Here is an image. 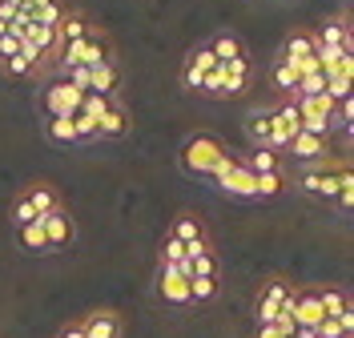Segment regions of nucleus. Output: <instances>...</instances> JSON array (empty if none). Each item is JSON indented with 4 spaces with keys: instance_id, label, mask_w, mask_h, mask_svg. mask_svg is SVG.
Wrapping results in <instances>:
<instances>
[{
    "instance_id": "obj_23",
    "label": "nucleus",
    "mask_w": 354,
    "mask_h": 338,
    "mask_svg": "<svg viewBox=\"0 0 354 338\" xmlns=\"http://www.w3.org/2000/svg\"><path fill=\"white\" fill-rule=\"evenodd\" d=\"M21 198L28 202V209H32L37 218H44V214H53V209H61V198H57V189H53L48 181H41V185H32V189H24Z\"/></svg>"
},
{
    "instance_id": "obj_15",
    "label": "nucleus",
    "mask_w": 354,
    "mask_h": 338,
    "mask_svg": "<svg viewBox=\"0 0 354 338\" xmlns=\"http://www.w3.org/2000/svg\"><path fill=\"white\" fill-rule=\"evenodd\" d=\"M88 24H93V21H88L85 12H77V8H65V17L53 24V41H57V53H61V48H68L73 41H81V37L88 32Z\"/></svg>"
},
{
    "instance_id": "obj_20",
    "label": "nucleus",
    "mask_w": 354,
    "mask_h": 338,
    "mask_svg": "<svg viewBox=\"0 0 354 338\" xmlns=\"http://www.w3.org/2000/svg\"><path fill=\"white\" fill-rule=\"evenodd\" d=\"M205 45H209V53H214L218 61H245V57H250V48H245V41L238 32H214Z\"/></svg>"
},
{
    "instance_id": "obj_7",
    "label": "nucleus",
    "mask_w": 354,
    "mask_h": 338,
    "mask_svg": "<svg viewBox=\"0 0 354 338\" xmlns=\"http://www.w3.org/2000/svg\"><path fill=\"white\" fill-rule=\"evenodd\" d=\"M294 314V286L286 278H270L258 294V322H278V318H290Z\"/></svg>"
},
{
    "instance_id": "obj_28",
    "label": "nucleus",
    "mask_w": 354,
    "mask_h": 338,
    "mask_svg": "<svg viewBox=\"0 0 354 338\" xmlns=\"http://www.w3.org/2000/svg\"><path fill=\"white\" fill-rule=\"evenodd\" d=\"M169 234H174L177 242H185V246H189V242H209V238H205V225H201L194 214H181V218H174Z\"/></svg>"
},
{
    "instance_id": "obj_29",
    "label": "nucleus",
    "mask_w": 354,
    "mask_h": 338,
    "mask_svg": "<svg viewBox=\"0 0 354 338\" xmlns=\"http://www.w3.org/2000/svg\"><path fill=\"white\" fill-rule=\"evenodd\" d=\"M245 137H250L254 145H266V137H270V109L250 113V121H245Z\"/></svg>"
},
{
    "instance_id": "obj_10",
    "label": "nucleus",
    "mask_w": 354,
    "mask_h": 338,
    "mask_svg": "<svg viewBox=\"0 0 354 338\" xmlns=\"http://www.w3.org/2000/svg\"><path fill=\"white\" fill-rule=\"evenodd\" d=\"M81 101H85V89L68 85L65 77L53 81V85L44 89V97H41V105H44L48 117H73V113H81Z\"/></svg>"
},
{
    "instance_id": "obj_11",
    "label": "nucleus",
    "mask_w": 354,
    "mask_h": 338,
    "mask_svg": "<svg viewBox=\"0 0 354 338\" xmlns=\"http://www.w3.org/2000/svg\"><path fill=\"white\" fill-rule=\"evenodd\" d=\"M218 65V57L209 53V45H194L189 48V57L181 61V89H189V93H201V81L209 77V68Z\"/></svg>"
},
{
    "instance_id": "obj_6",
    "label": "nucleus",
    "mask_w": 354,
    "mask_h": 338,
    "mask_svg": "<svg viewBox=\"0 0 354 338\" xmlns=\"http://www.w3.org/2000/svg\"><path fill=\"white\" fill-rule=\"evenodd\" d=\"M294 109H298V121L306 133H334V113H338V101L330 93H314V97H294Z\"/></svg>"
},
{
    "instance_id": "obj_13",
    "label": "nucleus",
    "mask_w": 354,
    "mask_h": 338,
    "mask_svg": "<svg viewBox=\"0 0 354 338\" xmlns=\"http://www.w3.org/2000/svg\"><path fill=\"white\" fill-rule=\"evenodd\" d=\"M157 290L165 302H174V306H189V278L177 270V266H161L157 270Z\"/></svg>"
},
{
    "instance_id": "obj_31",
    "label": "nucleus",
    "mask_w": 354,
    "mask_h": 338,
    "mask_svg": "<svg viewBox=\"0 0 354 338\" xmlns=\"http://www.w3.org/2000/svg\"><path fill=\"white\" fill-rule=\"evenodd\" d=\"M286 173L282 169H274V173H258V198H278L282 189H286Z\"/></svg>"
},
{
    "instance_id": "obj_33",
    "label": "nucleus",
    "mask_w": 354,
    "mask_h": 338,
    "mask_svg": "<svg viewBox=\"0 0 354 338\" xmlns=\"http://www.w3.org/2000/svg\"><path fill=\"white\" fill-rule=\"evenodd\" d=\"M218 294V278H189V302H209Z\"/></svg>"
},
{
    "instance_id": "obj_32",
    "label": "nucleus",
    "mask_w": 354,
    "mask_h": 338,
    "mask_svg": "<svg viewBox=\"0 0 354 338\" xmlns=\"http://www.w3.org/2000/svg\"><path fill=\"white\" fill-rule=\"evenodd\" d=\"M185 262V242H177L174 234H165L161 242V266H181Z\"/></svg>"
},
{
    "instance_id": "obj_8",
    "label": "nucleus",
    "mask_w": 354,
    "mask_h": 338,
    "mask_svg": "<svg viewBox=\"0 0 354 338\" xmlns=\"http://www.w3.org/2000/svg\"><path fill=\"white\" fill-rule=\"evenodd\" d=\"M209 178L218 181V189H221V194H230V198H258V178H254L250 169H242L234 153L221 161Z\"/></svg>"
},
{
    "instance_id": "obj_18",
    "label": "nucleus",
    "mask_w": 354,
    "mask_h": 338,
    "mask_svg": "<svg viewBox=\"0 0 354 338\" xmlns=\"http://www.w3.org/2000/svg\"><path fill=\"white\" fill-rule=\"evenodd\" d=\"M129 129H133V121H129V109L113 101L109 109L101 113V121H97V141H117V137H125Z\"/></svg>"
},
{
    "instance_id": "obj_40",
    "label": "nucleus",
    "mask_w": 354,
    "mask_h": 338,
    "mask_svg": "<svg viewBox=\"0 0 354 338\" xmlns=\"http://www.w3.org/2000/svg\"><path fill=\"white\" fill-rule=\"evenodd\" d=\"M290 338H318V335H314V330H302V326H298V330H294Z\"/></svg>"
},
{
    "instance_id": "obj_38",
    "label": "nucleus",
    "mask_w": 354,
    "mask_h": 338,
    "mask_svg": "<svg viewBox=\"0 0 354 338\" xmlns=\"http://www.w3.org/2000/svg\"><path fill=\"white\" fill-rule=\"evenodd\" d=\"M334 202L342 205V209H351V202H354V181H346V185L338 189V198H334Z\"/></svg>"
},
{
    "instance_id": "obj_36",
    "label": "nucleus",
    "mask_w": 354,
    "mask_h": 338,
    "mask_svg": "<svg viewBox=\"0 0 354 338\" xmlns=\"http://www.w3.org/2000/svg\"><path fill=\"white\" fill-rule=\"evenodd\" d=\"M12 57H21V37H12V32H4V37H0V68L8 65Z\"/></svg>"
},
{
    "instance_id": "obj_37",
    "label": "nucleus",
    "mask_w": 354,
    "mask_h": 338,
    "mask_svg": "<svg viewBox=\"0 0 354 338\" xmlns=\"http://www.w3.org/2000/svg\"><path fill=\"white\" fill-rule=\"evenodd\" d=\"M0 17L12 24L17 17H21V0H0Z\"/></svg>"
},
{
    "instance_id": "obj_25",
    "label": "nucleus",
    "mask_w": 354,
    "mask_h": 338,
    "mask_svg": "<svg viewBox=\"0 0 354 338\" xmlns=\"http://www.w3.org/2000/svg\"><path fill=\"white\" fill-rule=\"evenodd\" d=\"M270 81H274V89L282 93L286 101H294V97H298V68L286 65L282 57H278V61L270 65Z\"/></svg>"
},
{
    "instance_id": "obj_22",
    "label": "nucleus",
    "mask_w": 354,
    "mask_h": 338,
    "mask_svg": "<svg viewBox=\"0 0 354 338\" xmlns=\"http://www.w3.org/2000/svg\"><path fill=\"white\" fill-rule=\"evenodd\" d=\"M81 330H85V338H121V318L113 310H97L81 322Z\"/></svg>"
},
{
    "instance_id": "obj_39",
    "label": "nucleus",
    "mask_w": 354,
    "mask_h": 338,
    "mask_svg": "<svg viewBox=\"0 0 354 338\" xmlns=\"http://www.w3.org/2000/svg\"><path fill=\"white\" fill-rule=\"evenodd\" d=\"M61 338H85V330H81V322H77V326H68V330H65Z\"/></svg>"
},
{
    "instance_id": "obj_26",
    "label": "nucleus",
    "mask_w": 354,
    "mask_h": 338,
    "mask_svg": "<svg viewBox=\"0 0 354 338\" xmlns=\"http://www.w3.org/2000/svg\"><path fill=\"white\" fill-rule=\"evenodd\" d=\"M318 302H322V314L326 318H342V322H354L351 318V298H346V294L342 290H318Z\"/></svg>"
},
{
    "instance_id": "obj_30",
    "label": "nucleus",
    "mask_w": 354,
    "mask_h": 338,
    "mask_svg": "<svg viewBox=\"0 0 354 338\" xmlns=\"http://www.w3.org/2000/svg\"><path fill=\"white\" fill-rule=\"evenodd\" d=\"M21 246L28 250V254H44V229H41V218L37 222H24L21 225Z\"/></svg>"
},
{
    "instance_id": "obj_2",
    "label": "nucleus",
    "mask_w": 354,
    "mask_h": 338,
    "mask_svg": "<svg viewBox=\"0 0 354 338\" xmlns=\"http://www.w3.org/2000/svg\"><path fill=\"white\" fill-rule=\"evenodd\" d=\"M105 61H117V57H113L109 32H105V28H97V24H88V32L81 37V41H73L68 48L57 53V68H61V73L73 68V65L93 68V65H105Z\"/></svg>"
},
{
    "instance_id": "obj_17",
    "label": "nucleus",
    "mask_w": 354,
    "mask_h": 338,
    "mask_svg": "<svg viewBox=\"0 0 354 338\" xmlns=\"http://www.w3.org/2000/svg\"><path fill=\"white\" fill-rule=\"evenodd\" d=\"M41 229H44V246H48V250H61V246H68V242H73V218H68L65 209L44 214Z\"/></svg>"
},
{
    "instance_id": "obj_9",
    "label": "nucleus",
    "mask_w": 354,
    "mask_h": 338,
    "mask_svg": "<svg viewBox=\"0 0 354 338\" xmlns=\"http://www.w3.org/2000/svg\"><path fill=\"white\" fill-rule=\"evenodd\" d=\"M302 129V121H298V109H294V101H282V105H274L270 109V137H266V149H274V153H282L294 133Z\"/></svg>"
},
{
    "instance_id": "obj_3",
    "label": "nucleus",
    "mask_w": 354,
    "mask_h": 338,
    "mask_svg": "<svg viewBox=\"0 0 354 338\" xmlns=\"http://www.w3.org/2000/svg\"><path fill=\"white\" fill-rule=\"evenodd\" d=\"M250 57L245 61H218V65L209 68V77L201 81V93L205 97H214V101H230V97H242L250 89Z\"/></svg>"
},
{
    "instance_id": "obj_34",
    "label": "nucleus",
    "mask_w": 354,
    "mask_h": 338,
    "mask_svg": "<svg viewBox=\"0 0 354 338\" xmlns=\"http://www.w3.org/2000/svg\"><path fill=\"white\" fill-rule=\"evenodd\" d=\"M314 335L318 338H346L351 335V322H342V318H322V322L314 326Z\"/></svg>"
},
{
    "instance_id": "obj_1",
    "label": "nucleus",
    "mask_w": 354,
    "mask_h": 338,
    "mask_svg": "<svg viewBox=\"0 0 354 338\" xmlns=\"http://www.w3.org/2000/svg\"><path fill=\"white\" fill-rule=\"evenodd\" d=\"M346 181H354L351 161H318V165H306V169L294 173V185H298L302 194H310V198H326V202L338 198V189H342Z\"/></svg>"
},
{
    "instance_id": "obj_24",
    "label": "nucleus",
    "mask_w": 354,
    "mask_h": 338,
    "mask_svg": "<svg viewBox=\"0 0 354 338\" xmlns=\"http://www.w3.org/2000/svg\"><path fill=\"white\" fill-rule=\"evenodd\" d=\"M238 165H242V169H250L254 178H258V173H274V169H282L278 153H274V149H266V145H254L250 153H242V158H238Z\"/></svg>"
},
{
    "instance_id": "obj_12",
    "label": "nucleus",
    "mask_w": 354,
    "mask_h": 338,
    "mask_svg": "<svg viewBox=\"0 0 354 338\" xmlns=\"http://www.w3.org/2000/svg\"><path fill=\"white\" fill-rule=\"evenodd\" d=\"M282 153H290V158L306 169V165H318V161H330V158H326V153H330V145H326V137H322V133H306V129H298L294 141H290Z\"/></svg>"
},
{
    "instance_id": "obj_19",
    "label": "nucleus",
    "mask_w": 354,
    "mask_h": 338,
    "mask_svg": "<svg viewBox=\"0 0 354 338\" xmlns=\"http://www.w3.org/2000/svg\"><path fill=\"white\" fill-rule=\"evenodd\" d=\"M117 89H121V68H117V61H105V65L88 68V93L117 97Z\"/></svg>"
},
{
    "instance_id": "obj_41",
    "label": "nucleus",
    "mask_w": 354,
    "mask_h": 338,
    "mask_svg": "<svg viewBox=\"0 0 354 338\" xmlns=\"http://www.w3.org/2000/svg\"><path fill=\"white\" fill-rule=\"evenodd\" d=\"M4 32H8V21H4V17H0V37H4Z\"/></svg>"
},
{
    "instance_id": "obj_21",
    "label": "nucleus",
    "mask_w": 354,
    "mask_h": 338,
    "mask_svg": "<svg viewBox=\"0 0 354 338\" xmlns=\"http://www.w3.org/2000/svg\"><path fill=\"white\" fill-rule=\"evenodd\" d=\"M65 0H21V17H28V21H41V24H53L65 17Z\"/></svg>"
},
{
    "instance_id": "obj_16",
    "label": "nucleus",
    "mask_w": 354,
    "mask_h": 338,
    "mask_svg": "<svg viewBox=\"0 0 354 338\" xmlns=\"http://www.w3.org/2000/svg\"><path fill=\"white\" fill-rule=\"evenodd\" d=\"M294 326H302V330H314L318 322H322V302H318V290H294Z\"/></svg>"
},
{
    "instance_id": "obj_4",
    "label": "nucleus",
    "mask_w": 354,
    "mask_h": 338,
    "mask_svg": "<svg viewBox=\"0 0 354 338\" xmlns=\"http://www.w3.org/2000/svg\"><path fill=\"white\" fill-rule=\"evenodd\" d=\"M177 158H181V169H185V173H194V178H209L221 161L230 158V149H225L214 133H194L185 145H181Z\"/></svg>"
},
{
    "instance_id": "obj_35",
    "label": "nucleus",
    "mask_w": 354,
    "mask_h": 338,
    "mask_svg": "<svg viewBox=\"0 0 354 338\" xmlns=\"http://www.w3.org/2000/svg\"><path fill=\"white\" fill-rule=\"evenodd\" d=\"M113 105V97H101V93H85V101H81V113L93 117V121H101V113Z\"/></svg>"
},
{
    "instance_id": "obj_5",
    "label": "nucleus",
    "mask_w": 354,
    "mask_h": 338,
    "mask_svg": "<svg viewBox=\"0 0 354 338\" xmlns=\"http://www.w3.org/2000/svg\"><path fill=\"white\" fill-rule=\"evenodd\" d=\"M310 37H314V48H318V57H338V53H354L351 8H342V12L326 17V21L318 24V28H310Z\"/></svg>"
},
{
    "instance_id": "obj_14",
    "label": "nucleus",
    "mask_w": 354,
    "mask_h": 338,
    "mask_svg": "<svg viewBox=\"0 0 354 338\" xmlns=\"http://www.w3.org/2000/svg\"><path fill=\"white\" fill-rule=\"evenodd\" d=\"M286 65H294V68H302L306 61H314L318 57V48H314V37H310V28H294L286 37V45H282V53H278Z\"/></svg>"
},
{
    "instance_id": "obj_27",
    "label": "nucleus",
    "mask_w": 354,
    "mask_h": 338,
    "mask_svg": "<svg viewBox=\"0 0 354 338\" xmlns=\"http://www.w3.org/2000/svg\"><path fill=\"white\" fill-rule=\"evenodd\" d=\"M44 137H48L53 145H77V141H81L73 117H48V121H44Z\"/></svg>"
}]
</instances>
